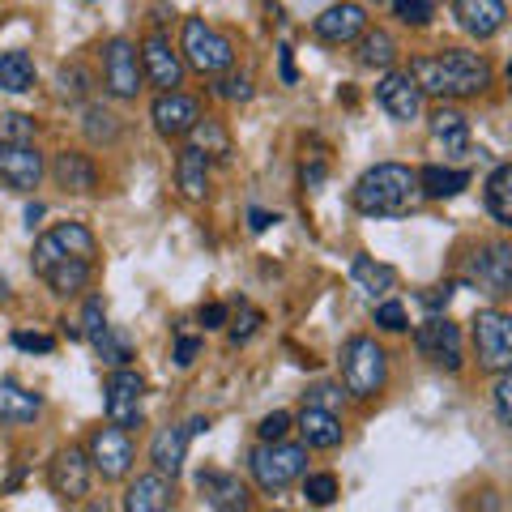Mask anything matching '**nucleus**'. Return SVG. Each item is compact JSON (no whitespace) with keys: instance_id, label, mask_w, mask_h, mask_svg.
Segmentation results:
<instances>
[{"instance_id":"1","label":"nucleus","mask_w":512,"mask_h":512,"mask_svg":"<svg viewBox=\"0 0 512 512\" xmlns=\"http://www.w3.org/2000/svg\"><path fill=\"white\" fill-rule=\"evenodd\" d=\"M414 86L423 90V99L440 103H453V99H478L487 86H491V60L478 56V52H461V47H448V52H436V56H419L410 60Z\"/></svg>"},{"instance_id":"2","label":"nucleus","mask_w":512,"mask_h":512,"mask_svg":"<svg viewBox=\"0 0 512 512\" xmlns=\"http://www.w3.org/2000/svg\"><path fill=\"white\" fill-rule=\"evenodd\" d=\"M419 171L406 167V163H376L367 167L355 188H350V201L355 210L367 218H397V214H410L414 201H419Z\"/></svg>"},{"instance_id":"3","label":"nucleus","mask_w":512,"mask_h":512,"mask_svg":"<svg viewBox=\"0 0 512 512\" xmlns=\"http://www.w3.org/2000/svg\"><path fill=\"white\" fill-rule=\"evenodd\" d=\"M248 470L256 478V487L278 495L291 483H299L308 470V444H286V440H261L248 453Z\"/></svg>"},{"instance_id":"4","label":"nucleus","mask_w":512,"mask_h":512,"mask_svg":"<svg viewBox=\"0 0 512 512\" xmlns=\"http://www.w3.org/2000/svg\"><path fill=\"white\" fill-rule=\"evenodd\" d=\"M384 380H389V355L376 346V338H350L342 346V384L350 397H359V402H367V397H376L384 389Z\"/></svg>"},{"instance_id":"5","label":"nucleus","mask_w":512,"mask_h":512,"mask_svg":"<svg viewBox=\"0 0 512 512\" xmlns=\"http://www.w3.org/2000/svg\"><path fill=\"white\" fill-rule=\"evenodd\" d=\"M30 265H35V274L52 286L56 295H82L86 286H90V261H82V256H73V252H64L52 231L39 235L35 239V252H30Z\"/></svg>"},{"instance_id":"6","label":"nucleus","mask_w":512,"mask_h":512,"mask_svg":"<svg viewBox=\"0 0 512 512\" xmlns=\"http://www.w3.org/2000/svg\"><path fill=\"white\" fill-rule=\"evenodd\" d=\"M184 64L197 69L201 77H222L235 64V47L222 35L218 26H210L205 18H184V39H180Z\"/></svg>"},{"instance_id":"7","label":"nucleus","mask_w":512,"mask_h":512,"mask_svg":"<svg viewBox=\"0 0 512 512\" xmlns=\"http://www.w3.org/2000/svg\"><path fill=\"white\" fill-rule=\"evenodd\" d=\"M474 346H478V363L487 372H508L512 367V316L500 308H483L474 316Z\"/></svg>"},{"instance_id":"8","label":"nucleus","mask_w":512,"mask_h":512,"mask_svg":"<svg viewBox=\"0 0 512 512\" xmlns=\"http://www.w3.org/2000/svg\"><path fill=\"white\" fill-rule=\"evenodd\" d=\"M414 350L431 363L444 367V372H461V329L448 316L431 312L419 329H414Z\"/></svg>"},{"instance_id":"9","label":"nucleus","mask_w":512,"mask_h":512,"mask_svg":"<svg viewBox=\"0 0 512 512\" xmlns=\"http://www.w3.org/2000/svg\"><path fill=\"white\" fill-rule=\"evenodd\" d=\"M141 397H146V380L133 367H116L103 384V406H107V423L116 427H141Z\"/></svg>"},{"instance_id":"10","label":"nucleus","mask_w":512,"mask_h":512,"mask_svg":"<svg viewBox=\"0 0 512 512\" xmlns=\"http://www.w3.org/2000/svg\"><path fill=\"white\" fill-rule=\"evenodd\" d=\"M103 86L111 99H137V90H141V56H137V47L133 39H111L103 47Z\"/></svg>"},{"instance_id":"11","label":"nucleus","mask_w":512,"mask_h":512,"mask_svg":"<svg viewBox=\"0 0 512 512\" xmlns=\"http://www.w3.org/2000/svg\"><path fill=\"white\" fill-rule=\"evenodd\" d=\"M90 466L99 470L107 483H116V478H124L128 470H133V440H128V431L116 427V423H107L99 427L90 436Z\"/></svg>"},{"instance_id":"12","label":"nucleus","mask_w":512,"mask_h":512,"mask_svg":"<svg viewBox=\"0 0 512 512\" xmlns=\"http://www.w3.org/2000/svg\"><path fill=\"white\" fill-rule=\"evenodd\" d=\"M43 180V154L30 141H0V184L13 192H35Z\"/></svg>"},{"instance_id":"13","label":"nucleus","mask_w":512,"mask_h":512,"mask_svg":"<svg viewBox=\"0 0 512 512\" xmlns=\"http://www.w3.org/2000/svg\"><path fill=\"white\" fill-rule=\"evenodd\" d=\"M90 457L82 453V448H60L56 461H52V491L60 495L64 504H77L90 495Z\"/></svg>"},{"instance_id":"14","label":"nucleus","mask_w":512,"mask_h":512,"mask_svg":"<svg viewBox=\"0 0 512 512\" xmlns=\"http://www.w3.org/2000/svg\"><path fill=\"white\" fill-rule=\"evenodd\" d=\"M141 77H150L158 90H180L184 82V60L180 52H171L167 35H158V30L141 43Z\"/></svg>"},{"instance_id":"15","label":"nucleus","mask_w":512,"mask_h":512,"mask_svg":"<svg viewBox=\"0 0 512 512\" xmlns=\"http://www.w3.org/2000/svg\"><path fill=\"white\" fill-rule=\"evenodd\" d=\"M150 120L163 137H188V128L201 120V103L192 94H180V90H163L150 107Z\"/></svg>"},{"instance_id":"16","label":"nucleus","mask_w":512,"mask_h":512,"mask_svg":"<svg viewBox=\"0 0 512 512\" xmlns=\"http://www.w3.org/2000/svg\"><path fill=\"white\" fill-rule=\"evenodd\" d=\"M376 103L389 111L393 120L410 124V120H419V111H423V90L414 86L410 73H384L376 86Z\"/></svg>"},{"instance_id":"17","label":"nucleus","mask_w":512,"mask_h":512,"mask_svg":"<svg viewBox=\"0 0 512 512\" xmlns=\"http://www.w3.org/2000/svg\"><path fill=\"white\" fill-rule=\"evenodd\" d=\"M470 278H474L478 286H483L487 295L504 299V295L512 291V248H508V244H487L483 252L474 256Z\"/></svg>"},{"instance_id":"18","label":"nucleus","mask_w":512,"mask_h":512,"mask_svg":"<svg viewBox=\"0 0 512 512\" xmlns=\"http://www.w3.org/2000/svg\"><path fill=\"white\" fill-rule=\"evenodd\" d=\"M431 150L444 154V158L470 154V120L461 116L457 107L440 103L436 111H431Z\"/></svg>"},{"instance_id":"19","label":"nucleus","mask_w":512,"mask_h":512,"mask_svg":"<svg viewBox=\"0 0 512 512\" xmlns=\"http://www.w3.org/2000/svg\"><path fill=\"white\" fill-rule=\"evenodd\" d=\"M367 26V9L355 5V0H338V5H329L325 13L316 18V39L325 43H355Z\"/></svg>"},{"instance_id":"20","label":"nucleus","mask_w":512,"mask_h":512,"mask_svg":"<svg viewBox=\"0 0 512 512\" xmlns=\"http://www.w3.org/2000/svg\"><path fill=\"white\" fill-rule=\"evenodd\" d=\"M52 180L64 192H73V197H90V192L99 188V167H94V158L82 150H60L52 158Z\"/></svg>"},{"instance_id":"21","label":"nucleus","mask_w":512,"mask_h":512,"mask_svg":"<svg viewBox=\"0 0 512 512\" xmlns=\"http://www.w3.org/2000/svg\"><path fill=\"white\" fill-rule=\"evenodd\" d=\"M453 13H457L461 30L474 39H495L508 22L504 0H453Z\"/></svg>"},{"instance_id":"22","label":"nucleus","mask_w":512,"mask_h":512,"mask_svg":"<svg viewBox=\"0 0 512 512\" xmlns=\"http://www.w3.org/2000/svg\"><path fill=\"white\" fill-rule=\"evenodd\" d=\"M197 491H201V500L210 508H218V512H235V508L252 504L248 487L239 483L235 474H227V470H201L197 474Z\"/></svg>"},{"instance_id":"23","label":"nucleus","mask_w":512,"mask_h":512,"mask_svg":"<svg viewBox=\"0 0 512 512\" xmlns=\"http://www.w3.org/2000/svg\"><path fill=\"white\" fill-rule=\"evenodd\" d=\"M124 508L128 512H167V508H175V478H167V474H141L133 487H128V495H124Z\"/></svg>"},{"instance_id":"24","label":"nucleus","mask_w":512,"mask_h":512,"mask_svg":"<svg viewBox=\"0 0 512 512\" xmlns=\"http://www.w3.org/2000/svg\"><path fill=\"white\" fill-rule=\"evenodd\" d=\"M188 440H192L188 427H158L154 440H150V461H154V470L167 474V478L180 474L184 461H188Z\"/></svg>"},{"instance_id":"25","label":"nucleus","mask_w":512,"mask_h":512,"mask_svg":"<svg viewBox=\"0 0 512 512\" xmlns=\"http://www.w3.org/2000/svg\"><path fill=\"white\" fill-rule=\"evenodd\" d=\"M175 184L188 201H205L210 197V158H205L197 146H184L180 158H175Z\"/></svg>"},{"instance_id":"26","label":"nucleus","mask_w":512,"mask_h":512,"mask_svg":"<svg viewBox=\"0 0 512 512\" xmlns=\"http://www.w3.org/2000/svg\"><path fill=\"white\" fill-rule=\"evenodd\" d=\"M299 431H303V444L308 448H338L346 427L333 410H320V406H303L299 414Z\"/></svg>"},{"instance_id":"27","label":"nucleus","mask_w":512,"mask_h":512,"mask_svg":"<svg viewBox=\"0 0 512 512\" xmlns=\"http://www.w3.org/2000/svg\"><path fill=\"white\" fill-rule=\"evenodd\" d=\"M470 188V171H461V167H444V163H431L419 171V192L427 201H448V197H457V192H466Z\"/></svg>"},{"instance_id":"28","label":"nucleus","mask_w":512,"mask_h":512,"mask_svg":"<svg viewBox=\"0 0 512 512\" xmlns=\"http://www.w3.org/2000/svg\"><path fill=\"white\" fill-rule=\"evenodd\" d=\"M350 282H355L363 295L384 299V295H389L393 286H397V269L372 261V256H355V261H350Z\"/></svg>"},{"instance_id":"29","label":"nucleus","mask_w":512,"mask_h":512,"mask_svg":"<svg viewBox=\"0 0 512 512\" xmlns=\"http://www.w3.org/2000/svg\"><path fill=\"white\" fill-rule=\"evenodd\" d=\"M43 402L35 393H26L18 380H0V423H35Z\"/></svg>"},{"instance_id":"30","label":"nucleus","mask_w":512,"mask_h":512,"mask_svg":"<svg viewBox=\"0 0 512 512\" xmlns=\"http://www.w3.org/2000/svg\"><path fill=\"white\" fill-rule=\"evenodd\" d=\"M355 56L363 69H393V60H397V39L389 35V30H372V26H363V35L355 39Z\"/></svg>"},{"instance_id":"31","label":"nucleus","mask_w":512,"mask_h":512,"mask_svg":"<svg viewBox=\"0 0 512 512\" xmlns=\"http://www.w3.org/2000/svg\"><path fill=\"white\" fill-rule=\"evenodd\" d=\"M0 90H9V94L35 90V60H30L22 47H13V52H0Z\"/></svg>"},{"instance_id":"32","label":"nucleus","mask_w":512,"mask_h":512,"mask_svg":"<svg viewBox=\"0 0 512 512\" xmlns=\"http://www.w3.org/2000/svg\"><path fill=\"white\" fill-rule=\"evenodd\" d=\"M487 210L500 227H512V167L500 163L487 180Z\"/></svg>"},{"instance_id":"33","label":"nucleus","mask_w":512,"mask_h":512,"mask_svg":"<svg viewBox=\"0 0 512 512\" xmlns=\"http://www.w3.org/2000/svg\"><path fill=\"white\" fill-rule=\"evenodd\" d=\"M52 239H56L64 252L82 256V261H90V265H94V256H99V239H94V231L82 227V222H56V227H52Z\"/></svg>"},{"instance_id":"34","label":"nucleus","mask_w":512,"mask_h":512,"mask_svg":"<svg viewBox=\"0 0 512 512\" xmlns=\"http://www.w3.org/2000/svg\"><path fill=\"white\" fill-rule=\"evenodd\" d=\"M82 128H86V137L94 141V146H116V141H120V116H116V111H107L103 103L86 107Z\"/></svg>"},{"instance_id":"35","label":"nucleus","mask_w":512,"mask_h":512,"mask_svg":"<svg viewBox=\"0 0 512 512\" xmlns=\"http://www.w3.org/2000/svg\"><path fill=\"white\" fill-rule=\"evenodd\" d=\"M188 137L205 158H227L231 154V137H227V128H222L218 120H197L188 128Z\"/></svg>"},{"instance_id":"36","label":"nucleus","mask_w":512,"mask_h":512,"mask_svg":"<svg viewBox=\"0 0 512 512\" xmlns=\"http://www.w3.org/2000/svg\"><path fill=\"white\" fill-rule=\"evenodd\" d=\"M94 350H99V359L111 363V367H124L128 359H133V346H128V338H124V333H116L111 325L99 333V338H94Z\"/></svg>"},{"instance_id":"37","label":"nucleus","mask_w":512,"mask_h":512,"mask_svg":"<svg viewBox=\"0 0 512 512\" xmlns=\"http://www.w3.org/2000/svg\"><path fill=\"white\" fill-rule=\"evenodd\" d=\"M303 500L316 504V508H329L338 500V478L333 474H308L303 478Z\"/></svg>"},{"instance_id":"38","label":"nucleus","mask_w":512,"mask_h":512,"mask_svg":"<svg viewBox=\"0 0 512 512\" xmlns=\"http://www.w3.org/2000/svg\"><path fill=\"white\" fill-rule=\"evenodd\" d=\"M60 99H69V103H82L86 94H90V73L82 69V64H69V69H60Z\"/></svg>"},{"instance_id":"39","label":"nucleus","mask_w":512,"mask_h":512,"mask_svg":"<svg viewBox=\"0 0 512 512\" xmlns=\"http://www.w3.org/2000/svg\"><path fill=\"white\" fill-rule=\"evenodd\" d=\"M0 141H35V120L22 111H5L0 116Z\"/></svg>"},{"instance_id":"40","label":"nucleus","mask_w":512,"mask_h":512,"mask_svg":"<svg viewBox=\"0 0 512 512\" xmlns=\"http://www.w3.org/2000/svg\"><path fill=\"white\" fill-rule=\"evenodd\" d=\"M393 13L406 26H427L431 13H436V0H393Z\"/></svg>"},{"instance_id":"41","label":"nucleus","mask_w":512,"mask_h":512,"mask_svg":"<svg viewBox=\"0 0 512 512\" xmlns=\"http://www.w3.org/2000/svg\"><path fill=\"white\" fill-rule=\"evenodd\" d=\"M214 94H218V99H231V103H248V99H252V77L227 69V77H222V82L214 86Z\"/></svg>"},{"instance_id":"42","label":"nucleus","mask_w":512,"mask_h":512,"mask_svg":"<svg viewBox=\"0 0 512 512\" xmlns=\"http://www.w3.org/2000/svg\"><path fill=\"white\" fill-rule=\"evenodd\" d=\"M491 397H495V419H500L504 427H512V376L508 372H495Z\"/></svg>"},{"instance_id":"43","label":"nucleus","mask_w":512,"mask_h":512,"mask_svg":"<svg viewBox=\"0 0 512 512\" xmlns=\"http://www.w3.org/2000/svg\"><path fill=\"white\" fill-rule=\"evenodd\" d=\"M107 329V308H103V299L99 295H94V299H86V312H82V329H77V333H82V338H99V333Z\"/></svg>"},{"instance_id":"44","label":"nucleus","mask_w":512,"mask_h":512,"mask_svg":"<svg viewBox=\"0 0 512 512\" xmlns=\"http://www.w3.org/2000/svg\"><path fill=\"white\" fill-rule=\"evenodd\" d=\"M376 325H380L384 333H406V329H410L406 308H402V303H380V308H376Z\"/></svg>"},{"instance_id":"45","label":"nucleus","mask_w":512,"mask_h":512,"mask_svg":"<svg viewBox=\"0 0 512 512\" xmlns=\"http://www.w3.org/2000/svg\"><path fill=\"white\" fill-rule=\"evenodd\" d=\"M286 431H291V414L274 410V414H265V419H261L256 436H261V440H286Z\"/></svg>"},{"instance_id":"46","label":"nucleus","mask_w":512,"mask_h":512,"mask_svg":"<svg viewBox=\"0 0 512 512\" xmlns=\"http://www.w3.org/2000/svg\"><path fill=\"white\" fill-rule=\"evenodd\" d=\"M342 402V389H333V384H316L312 393H303V406H320V410H333Z\"/></svg>"},{"instance_id":"47","label":"nucleus","mask_w":512,"mask_h":512,"mask_svg":"<svg viewBox=\"0 0 512 512\" xmlns=\"http://www.w3.org/2000/svg\"><path fill=\"white\" fill-rule=\"evenodd\" d=\"M256 325H261V312H256V308H244V316H239L235 325H231V342H235V346H239V342H248L252 333H256Z\"/></svg>"},{"instance_id":"48","label":"nucleus","mask_w":512,"mask_h":512,"mask_svg":"<svg viewBox=\"0 0 512 512\" xmlns=\"http://www.w3.org/2000/svg\"><path fill=\"white\" fill-rule=\"evenodd\" d=\"M13 346H18V350H39V355H47V350H56V338H47V333H13Z\"/></svg>"},{"instance_id":"49","label":"nucleus","mask_w":512,"mask_h":512,"mask_svg":"<svg viewBox=\"0 0 512 512\" xmlns=\"http://www.w3.org/2000/svg\"><path fill=\"white\" fill-rule=\"evenodd\" d=\"M201 355V338H180L175 342V363L180 367H192V359Z\"/></svg>"},{"instance_id":"50","label":"nucleus","mask_w":512,"mask_h":512,"mask_svg":"<svg viewBox=\"0 0 512 512\" xmlns=\"http://www.w3.org/2000/svg\"><path fill=\"white\" fill-rule=\"evenodd\" d=\"M201 325L205 329H222V325H227V308H222V303H205V308H201Z\"/></svg>"},{"instance_id":"51","label":"nucleus","mask_w":512,"mask_h":512,"mask_svg":"<svg viewBox=\"0 0 512 512\" xmlns=\"http://www.w3.org/2000/svg\"><path fill=\"white\" fill-rule=\"evenodd\" d=\"M448 299H453V286H436V291H423V303H427L431 312L448 308Z\"/></svg>"},{"instance_id":"52","label":"nucleus","mask_w":512,"mask_h":512,"mask_svg":"<svg viewBox=\"0 0 512 512\" xmlns=\"http://www.w3.org/2000/svg\"><path fill=\"white\" fill-rule=\"evenodd\" d=\"M278 60H282V82H286V86H295V82H299V73H295V60H291V47H286V43L278 47Z\"/></svg>"},{"instance_id":"53","label":"nucleus","mask_w":512,"mask_h":512,"mask_svg":"<svg viewBox=\"0 0 512 512\" xmlns=\"http://www.w3.org/2000/svg\"><path fill=\"white\" fill-rule=\"evenodd\" d=\"M274 222H278V214H269V210H252V214H248V227H252L256 235L269 231V227H274Z\"/></svg>"},{"instance_id":"54","label":"nucleus","mask_w":512,"mask_h":512,"mask_svg":"<svg viewBox=\"0 0 512 512\" xmlns=\"http://www.w3.org/2000/svg\"><path fill=\"white\" fill-rule=\"evenodd\" d=\"M39 218H43V205L35 201V205H30V210H26V222H30V227H35V222H39Z\"/></svg>"},{"instance_id":"55","label":"nucleus","mask_w":512,"mask_h":512,"mask_svg":"<svg viewBox=\"0 0 512 512\" xmlns=\"http://www.w3.org/2000/svg\"><path fill=\"white\" fill-rule=\"evenodd\" d=\"M9 295V286H5V278H0V299H5Z\"/></svg>"}]
</instances>
